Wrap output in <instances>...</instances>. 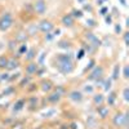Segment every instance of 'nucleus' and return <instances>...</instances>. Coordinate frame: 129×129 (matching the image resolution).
I'll return each instance as SVG.
<instances>
[{"mask_svg": "<svg viewBox=\"0 0 129 129\" xmlns=\"http://www.w3.org/2000/svg\"><path fill=\"white\" fill-rule=\"evenodd\" d=\"M12 26H13V17L9 12H7L5 14H3L2 17H0V31L5 32Z\"/></svg>", "mask_w": 129, "mask_h": 129, "instance_id": "obj_1", "label": "nucleus"}, {"mask_svg": "<svg viewBox=\"0 0 129 129\" xmlns=\"http://www.w3.org/2000/svg\"><path fill=\"white\" fill-rule=\"evenodd\" d=\"M112 123H114V125L117 126V128H124V126H126V124H128V115H126V114H121V112L116 114V115L114 116V119H112Z\"/></svg>", "mask_w": 129, "mask_h": 129, "instance_id": "obj_2", "label": "nucleus"}, {"mask_svg": "<svg viewBox=\"0 0 129 129\" xmlns=\"http://www.w3.org/2000/svg\"><path fill=\"white\" fill-rule=\"evenodd\" d=\"M56 67L59 72H62L63 75L71 74L74 71V62H67V63H57Z\"/></svg>", "mask_w": 129, "mask_h": 129, "instance_id": "obj_3", "label": "nucleus"}, {"mask_svg": "<svg viewBox=\"0 0 129 129\" xmlns=\"http://www.w3.org/2000/svg\"><path fill=\"white\" fill-rule=\"evenodd\" d=\"M34 10H35V13L39 14V16L45 14V12H47V3H45V0H36V2L34 3Z\"/></svg>", "mask_w": 129, "mask_h": 129, "instance_id": "obj_4", "label": "nucleus"}, {"mask_svg": "<svg viewBox=\"0 0 129 129\" xmlns=\"http://www.w3.org/2000/svg\"><path fill=\"white\" fill-rule=\"evenodd\" d=\"M85 39L88 40V44H90V45H93V47H95V48H98V47L102 45L101 39H98V38H97L93 32H90V31H88L87 34H85Z\"/></svg>", "mask_w": 129, "mask_h": 129, "instance_id": "obj_5", "label": "nucleus"}, {"mask_svg": "<svg viewBox=\"0 0 129 129\" xmlns=\"http://www.w3.org/2000/svg\"><path fill=\"white\" fill-rule=\"evenodd\" d=\"M54 59H56L57 63H67V62H72L74 57H72L71 53H61V54H58Z\"/></svg>", "mask_w": 129, "mask_h": 129, "instance_id": "obj_6", "label": "nucleus"}, {"mask_svg": "<svg viewBox=\"0 0 129 129\" xmlns=\"http://www.w3.org/2000/svg\"><path fill=\"white\" fill-rule=\"evenodd\" d=\"M38 26H39V31H41L43 34H48L53 30V23L50 21H41Z\"/></svg>", "mask_w": 129, "mask_h": 129, "instance_id": "obj_7", "label": "nucleus"}, {"mask_svg": "<svg viewBox=\"0 0 129 129\" xmlns=\"http://www.w3.org/2000/svg\"><path fill=\"white\" fill-rule=\"evenodd\" d=\"M102 75H103V67H101V66H95L94 70L89 74L88 80H97V79L102 78Z\"/></svg>", "mask_w": 129, "mask_h": 129, "instance_id": "obj_8", "label": "nucleus"}, {"mask_svg": "<svg viewBox=\"0 0 129 129\" xmlns=\"http://www.w3.org/2000/svg\"><path fill=\"white\" fill-rule=\"evenodd\" d=\"M38 69H39L38 62H32V61H31V62L27 64V66H26V74L28 75V76H32V75L36 74Z\"/></svg>", "mask_w": 129, "mask_h": 129, "instance_id": "obj_9", "label": "nucleus"}, {"mask_svg": "<svg viewBox=\"0 0 129 129\" xmlns=\"http://www.w3.org/2000/svg\"><path fill=\"white\" fill-rule=\"evenodd\" d=\"M61 98H62V94H59L57 90L56 92H53V93H50L49 95H48V102L49 103H52V105H56L57 102H59L61 101Z\"/></svg>", "mask_w": 129, "mask_h": 129, "instance_id": "obj_10", "label": "nucleus"}, {"mask_svg": "<svg viewBox=\"0 0 129 129\" xmlns=\"http://www.w3.org/2000/svg\"><path fill=\"white\" fill-rule=\"evenodd\" d=\"M69 98L71 100V101H74V102H81L83 101V93L81 92H79V90H72V92H70V94H69Z\"/></svg>", "mask_w": 129, "mask_h": 129, "instance_id": "obj_11", "label": "nucleus"}, {"mask_svg": "<svg viewBox=\"0 0 129 129\" xmlns=\"http://www.w3.org/2000/svg\"><path fill=\"white\" fill-rule=\"evenodd\" d=\"M97 112H98V115H100L101 119H106V117L109 116L110 109H109L107 106H102V105H100L98 107H97Z\"/></svg>", "mask_w": 129, "mask_h": 129, "instance_id": "obj_12", "label": "nucleus"}, {"mask_svg": "<svg viewBox=\"0 0 129 129\" xmlns=\"http://www.w3.org/2000/svg\"><path fill=\"white\" fill-rule=\"evenodd\" d=\"M62 25L66 27H71L74 25V17L71 14H64L62 17Z\"/></svg>", "mask_w": 129, "mask_h": 129, "instance_id": "obj_13", "label": "nucleus"}, {"mask_svg": "<svg viewBox=\"0 0 129 129\" xmlns=\"http://www.w3.org/2000/svg\"><path fill=\"white\" fill-rule=\"evenodd\" d=\"M28 39V35H27V32L26 31H19L18 34L16 35V41L17 43H26V40Z\"/></svg>", "mask_w": 129, "mask_h": 129, "instance_id": "obj_14", "label": "nucleus"}, {"mask_svg": "<svg viewBox=\"0 0 129 129\" xmlns=\"http://www.w3.org/2000/svg\"><path fill=\"white\" fill-rule=\"evenodd\" d=\"M26 106V101L25 100H18L14 106H13V112H19L21 110H23V107Z\"/></svg>", "mask_w": 129, "mask_h": 129, "instance_id": "obj_15", "label": "nucleus"}, {"mask_svg": "<svg viewBox=\"0 0 129 129\" xmlns=\"http://www.w3.org/2000/svg\"><path fill=\"white\" fill-rule=\"evenodd\" d=\"M18 66H19V62H18L17 59H14V58L8 59V64H7V70H8V71H13V70H16Z\"/></svg>", "mask_w": 129, "mask_h": 129, "instance_id": "obj_16", "label": "nucleus"}, {"mask_svg": "<svg viewBox=\"0 0 129 129\" xmlns=\"http://www.w3.org/2000/svg\"><path fill=\"white\" fill-rule=\"evenodd\" d=\"M53 88V84L50 80H43L41 81V90L43 92H50Z\"/></svg>", "mask_w": 129, "mask_h": 129, "instance_id": "obj_17", "label": "nucleus"}, {"mask_svg": "<svg viewBox=\"0 0 129 129\" xmlns=\"http://www.w3.org/2000/svg\"><path fill=\"white\" fill-rule=\"evenodd\" d=\"M35 57H36V48H30L28 52H26V57H25V59L31 62Z\"/></svg>", "mask_w": 129, "mask_h": 129, "instance_id": "obj_18", "label": "nucleus"}, {"mask_svg": "<svg viewBox=\"0 0 129 129\" xmlns=\"http://www.w3.org/2000/svg\"><path fill=\"white\" fill-rule=\"evenodd\" d=\"M39 31V26L36 25V23H32V25H30L28 27H27V30H26V32H27V35H35L36 32Z\"/></svg>", "mask_w": 129, "mask_h": 129, "instance_id": "obj_19", "label": "nucleus"}, {"mask_svg": "<svg viewBox=\"0 0 129 129\" xmlns=\"http://www.w3.org/2000/svg\"><path fill=\"white\" fill-rule=\"evenodd\" d=\"M87 125H88L90 129H93V128L97 126V119H95V116H93V115H89V116H88V119H87Z\"/></svg>", "mask_w": 129, "mask_h": 129, "instance_id": "obj_20", "label": "nucleus"}, {"mask_svg": "<svg viewBox=\"0 0 129 129\" xmlns=\"http://www.w3.org/2000/svg\"><path fill=\"white\" fill-rule=\"evenodd\" d=\"M103 101H105V97H103V94H101V93L95 94V95L93 97V102H94L97 106L102 105V103H103Z\"/></svg>", "mask_w": 129, "mask_h": 129, "instance_id": "obj_21", "label": "nucleus"}, {"mask_svg": "<svg viewBox=\"0 0 129 129\" xmlns=\"http://www.w3.org/2000/svg\"><path fill=\"white\" fill-rule=\"evenodd\" d=\"M115 100H116V93L112 92L109 94V97H107V103H109V106H114L115 105Z\"/></svg>", "mask_w": 129, "mask_h": 129, "instance_id": "obj_22", "label": "nucleus"}, {"mask_svg": "<svg viewBox=\"0 0 129 129\" xmlns=\"http://www.w3.org/2000/svg\"><path fill=\"white\" fill-rule=\"evenodd\" d=\"M119 74H120V64H115L114 72H112V80H117V79H119Z\"/></svg>", "mask_w": 129, "mask_h": 129, "instance_id": "obj_23", "label": "nucleus"}, {"mask_svg": "<svg viewBox=\"0 0 129 129\" xmlns=\"http://www.w3.org/2000/svg\"><path fill=\"white\" fill-rule=\"evenodd\" d=\"M8 64V58L5 56H0V70H5Z\"/></svg>", "mask_w": 129, "mask_h": 129, "instance_id": "obj_24", "label": "nucleus"}, {"mask_svg": "<svg viewBox=\"0 0 129 129\" xmlns=\"http://www.w3.org/2000/svg\"><path fill=\"white\" fill-rule=\"evenodd\" d=\"M111 81H112V79H106V80H105V83H103V88H105L106 92H109V90L111 89Z\"/></svg>", "mask_w": 129, "mask_h": 129, "instance_id": "obj_25", "label": "nucleus"}, {"mask_svg": "<svg viewBox=\"0 0 129 129\" xmlns=\"http://www.w3.org/2000/svg\"><path fill=\"white\" fill-rule=\"evenodd\" d=\"M71 47V44H70V43L69 41H66V40H63V41H59L58 43V48H70Z\"/></svg>", "mask_w": 129, "mask_h": 129, "instance_id": "obj_26", "label": "nucleus"}, {"mask_svg": "<svg viewBox=\"0 0 129 129\" xmlns=\"http://www.w3.org/2000/svg\"><path fill=\"white\" fill-rule=\"evenodd\" d=\"M27 52V47H26V44H22L19 48H18V56H22V54H25V53Z\"/></svg>", "mask_w": 129, "mask_h": 129, "instance_id": "obj_27", "label": "nucleus"}, {"mask_svg": "<svg viewBox=\"0 0 129 129\" xmlns=\"http://www.w3.org/2000/svg\"><path fill=\"white\" fill-rule=\"evenodd\" d=\"M72 17H78V18H81L83 17V12L81 10H78V9H72Z\"/></svg>", "mask_w": 129, "mask_h": 129, "instance_id": "obj_28", "label": "nucleus"}, {"mask_svg": "<svg viewBox=\"0 0 129 129\" xmlns=\"http://www.w3.org/2000/svg\"><path fill=\"white\" fill-rule=\"evenodd\" d=\"M123 97H124V101L128 102L129 101V88H124V92H123Z\"/></svg>", "mask_w": 129, "mask_h": 129, "instance_id": "obj_29", "label": "nucleus"}, {"mask_svg": "<svg viewBox=\"0 0 129 129\" xmlns=\"http://www.w3.org/2000/svg\"><path fill=\"white\" fill-rule=\"evenodd\" d=\"M8 48H9L10 50H14V48H17V41H16V40H10L9 44H8Z\"/></svg>", "mask_w": 129, "mask_h": 129, "instance_id": "obj_30", "label": "nucleus"}, {"mask_svg": "<svg viewBox=\"0 0 129 129\" xmlns=\"http://www.w3.org/2000/svg\"><path fill=\"white\" fill-rule=\"evenodd\" d=\"M30 80H31V76H28V75H27V78H25L22 81L19 83V87H25V85H27L30 83Z\"/></svg>", "mask_w": 129, "mask_h": 129, "instance_id": "obj_31", "label": "nucleus"}, {"mask_svg": "<svg viewBox=\"0 0 129 129\" xmlns=\"http://www.w3.org/2000/svg\"><path fill=\"white\" fill-rule=\"evenodd\" d=\"M123 76H124V79L129 78V67L128 66H124V69H123Z\"/></svg>", "mask_w": 129, "mask_h": 129, "instance_id": "obj_32", "label": "nucleus"}, {"mask_svg": "<svg viewBox=\"0 0 129 129\" xmlns=\"http://www.w3.org/2000/svg\"><path fill=\"white\" fill-rule=\"evenodd\" d=\"M9 74H0V81H3V80H9Z\"/></svg>", "mask_w": 129, "mask_h": 129, "instance_id": "obj_33", "label": "nucleus"}, {"mask_svg": "<svg viewBox=\"0 0 129 129\" xmlns=\"http://www.w3.org/2000/svg\"><path fill=\"white\" fill-rule=\"evenodd\" d=\"M87 25H88L89 27H95V26H97V22H95L94 19H88V21H87Z\"/></svg>", "mask_w": 129, "mask_h": 129, "instance_id": "obj_34", "label": "nucleus"}, {"mask_svg": "<svg viewBox=\"0 0 129 129\" xmlns=\"http://www.w3.org/2000/svg\"><path fill=\"white\" fill-rule=\"evenodd\" d=\"M84 54H85V50L81 48L80 50H79V54H78V59H81L83 57H84Z\"/></svg>", "mask_w": 129, "mask_h": 129, "instance_id": "obj_35", "label": "nucleus"}, {"mask_svg": "<svg viewBox=\"0 0 129 129\" xmlns=\"http://www.w3.org/2000/svg\"><path fill=\"white\" fill-rule=\"evenodd\" d=\"M115 32H116V34H120V32H121V26L120 25H115Z\"/></svg>", "mask_w": 129, "mask_h": 129, "instance_id": "obj_36", "label": "nucleus"}, {"mask_svg": "<svg viewBox=\"0 0 129 129\" xmlns=\"http://www.w3.org/2000/svg\"><path fill=\"white\" fill-rule=\"evenodd\" d=\"M54 114H56V111H54V110H52V111H49V112H45L43 116H44V117H49V115H54Z\"/></svg>", "mask_w": 129, "mask_h": 129, "instance_id": "obj_37", "label": "nucleus"}, {"mask_svg": "<svg viewBox=\"0 0 129 129\" xmlns=\"http://www.w3.org/2000/svg\"><path fill=\"white\" fill-rule=\"evenodd\" d=\"M53 38H54V35H53V34H50V32H48V34H47V36H45V40H52Z\"/></svg>", "mask_w": 129, "mask_h": 129, "instance_id": "obj_38", "label": "nucleus"}, {"mask_svg": "<svg viewBox=\"0 0 129 129\" xmlns=\"http://www.w3.org/2000/svg\"><path fill=\"white\" fill-rule=\"evenodd\" d=\"M107 12H109V9H107V8H102L100 13H101V16H106V13H107Z\"/></svg>", "mask_w": 129, "mask_h": 129, "instance_id": "obj_39", "label": "nucleus"}, {"mask_svg": "<svg viewBox=\"0 0 129 129\" xmlns=\"http://www.w3.org/2000/svg\"><path fill=\"white\" fill-rule=\"evenodd\" d=\"M128 36H129V32H124V41H125V45H128Z\"/></svg>", "mask_w": 129, "mask_h": 129, "instance_id": "obj_40", "label": "nucleus"}, {"mask_svg": "<svg viewBox=\"0 0 129 129\" xmlns=\"http://www.w3.org/2000/svg\"><path fill=\"white\" fill-rule=\"evenodd\" d=\"M84 90L88 92V93H93V88L92 87H84Z\"/></svg>", "mask_w": 129, "mask_h": 129, "instance_id": "obj_41", "label": "nucleus"}, {"mask_svg": "<svg viewBox=\"0 0 129 129\" xmlns=\"http://www.w3.org/2000/svg\"><path fill=\"white\" fill-rule=\"evenodd\" d=\"M106 22L107 23H111L112 22V17L111 16H106Z\"/></svg>", "mask_w": 129, "mask_h": 129, "instance_id": "obj_42", "label": "nucleus"}, {"mask_svg": "<svg viewBox=\"0 0 129 129\" xmlns=\"http://www.w3.org/2000/svg\"><path fill=\"white\" fill-rule=\"evenodd\" d=\"M93 64H94V59H90V62H89V66H88L87 69H85V71H87L88 69H92V67H93Z\"/></svg>", "mask_w": 129, "mask_h": 129, "instance_id": "obj_43", "label": "nucleus"}, {"mask_svg": "<svg viewBox=\"0 0 129 129\" xmlns=\"http://www.w3.org/2000/svg\"><path fill=\"white\" fill-rule=\"evenodd\" d=\"M59 32H61V30H58V28H57L54 32H53V35H54V36H57V35H59Z\"/></svg>", "mask_w": 129, "mask_h": 129, "instance_id": "obj_44", "label": "nucleus"}, {"mask_svg": "<svg viewBox=\"0 0 129 129\" xmlns=\"http://www.w3.org/2000/svg\"><path fill=\"white\" fill-rule=\"evenodd\" d=\"M97 4H98V5H102V4H103V0H97Z\"/></svg>", "mask_w": 129, "mask_h": 129, "instance_id": "obj_45", "label": "nucleus"}, {"mask_svg": "<svg viewBox=\"0 0 129 129\" xmlns=\"http://www.w3.org/2000/svg\"><path fill=\"white\" fill-rule=\"evenodd\" d=\"M120 2H121V4H123V5H124V7H125V5H126V0H120Z\"/></svg>", "mask_w": 129, "mask_h": 129, "instance_id": "obj_46", "label": "nucleus"}, {"mask_svg": "<svg viewBox=\"0 0 129 129\" xmlns=\"http://www.w3.org/2000/svg\"><path fill=\"white\" fill-rule=\"evenodd\" d=\"M78 2H79L80 4H85V0H78Z\"/></svg>", "mask_w": 129, "mask_h": 129, "instance_id": "obj_47", "label": "nucleus"}, {"mask_svg": "<svg viewBox=\"0 0 129 129\" xmlns=\"http://www.w3.org/2000/svg\"><path fill=\"white\" fill-rule=\"evenodd\" d=\"M103 2H106V0H103Z\"/></svg>", "mask_w": 129, "mask_h": 129, "instance_id": "obj_48", "label": "nucleus"}]
</instances>
